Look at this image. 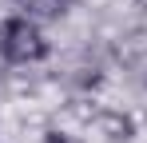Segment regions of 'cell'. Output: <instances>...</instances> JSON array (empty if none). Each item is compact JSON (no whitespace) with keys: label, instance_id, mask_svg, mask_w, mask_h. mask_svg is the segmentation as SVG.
I'll list each match as a JSON object with an SVG mask.
<instances>
[{"label":"cell","instance_id":"obj_3","mask_svg":"<svg viewBox=\"0 0 147 143\" xmlns=\"http://www.w3.org/2000/svg\"><path fill=\"white\" fill-rule=\"evenodd\" d=\"M36 143H84V135H80V131H72V127L52 123V127H44V131H40V139H36Z\"/></svg>","mask_w":147,"mask_h":143},{"label":"cell","instance_id":"obj_2","mask_svg":"<svg viewBox=\"0 0 147 143\" xmlns=\"http://www.w3.org/2000/svg\"><path fill=\"white\" fill-rule=\"evenodd\" d=\"M76 4H80V0H12L16 12H24V16H32V20H40V24L68 20L76 12Z\"/></svg>","mask_w":147,"mask_h":143},{"label":"cell","instance_id":"obj_1","mask_svg":"<svg viewBox=\"0 0 147 143\" xmlns=\"http://www.w3.org/2000/svg\"><path fill=\"white\" fill-rule=\"evenodd\" d=\"M48 60H52L48 24L32 20L16 8L0 16V68L28 72V68H44Z\"/></svg>","mask_w":147,"mask_h":143}]
</instances>
